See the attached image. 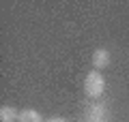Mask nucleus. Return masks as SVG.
<instances>
[{
  "label": "nucleus",
  "mask_w": 129,
  "mask_h": 122,
  "mask_svg": "<svg viewBox=\"0 0 129 122\" xmlns=\"http://www.w3.org/2000/svg\"><path fill=\"white\" fill-rule=\"evenodd\" d=\"M110 62H112V56H110V51H108L106 47L95 49V54H92V67H95V71L108 69V64H110Z\"/></svg>",
  "instance_id": "7ed1b4c3"
},
{
  "label": "nucleus",
  "mask_w": 129,
  "mask_h": 122,
  "mask_svg": "<svg viewBox=\"0 0 129 122\" xmlns=\"http://www.w3.org/2000/svg\"><path fill=\"white\" fill-rule=\"evenodd\" d=\"M106 92V77L101 75V71H88L84 77V94L88 99H99Z\"/></svg>",
  "instance_id": "f257e3e1"
},
{
  "label": "nucleus",
  "mask_w": 129,
  "mask_h": 122,
  "mask_svg": "<svg viewBox=\"0 0 129 122\" xmlns=\"http://www.w3.org/2000/svg\"><path fill=\"white\" fill-rule=\"evenodd\" d=\"M17 122H45V120H43V116L37 111V109L26 107V109H22V111H19Z\"/></svg>",
  "instance_id": "20e7f679"
},
{
  "label": "nucleus",
  "mask_w": 129,
  "mask_h": 122,
  "mask_svg": "<svg viewBox=\"0 0 129 122\" xmlns=\"http://www.w3.org/2000/svg\"><path fill=\"white\" fill-rule=\"evenodd\" d=\"M19 111L13 107V105H2L0 107V122H17Z\"/></svg>",
  "instance_id": "39448f33"
},
{
  "label": "nucleus",
  "mask_w": 129,
  "mask_h": 122,
  "mask_svg": "<svg viewBox=\"0 0 129 122\" xmlns=\"http://www.w3.org/2000/svg\"><path fill=\"white\" fill-rule=\"evenodd\" d=\"M45 122H69L67 118H60V116H52V118H47Z\"/></svg>",
  "instance_id": "423d86ee"
},
{
  "label": "nucleus",
  "mask_w": 129,
  "mask_h": 122,
  "mask_svg": "<svg viewBox=\"0 0 129 122\" xmlns=\"http://www.w3.org/2000/svg\"><path fill=\"white\" fill-rule=\"evenodd\" d=\"M99 122H108V120H99Z\"/></svg>",
  "instance_id": "0eeeda50"
},
{
  "label": "nucleus",
  "mask_w": 129,
  "mask_h": 122,
  "mask_svg": "<svg viewBox=\"0 0 129 122\" xmlns=\"http://www.w3.org/2000/svg\"><path fill=\"white\" fill-rule=\"evenodd\" d=\"M108 116V105L103 101H92L86 109H84V118L86 122H99V120H106Z\"/></svg>",
  "instance_id": "f03ea898"
}]
</instances>
